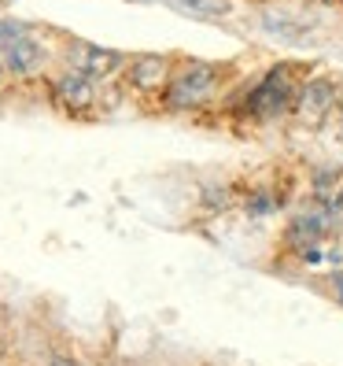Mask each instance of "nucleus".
<instances>
[{"instance_id":"nucleus-3","label":"nucleus","mask_w":343,"mask_h":366,"mask_svg":"<svg viewBox=\"0 0 343 366\" xmlns=\"http://www.w3.org/2000/svg\"><path fill=\"white\" fill-rule=\"evenodd\" d=\"M52 97H56V104L63 107V112L81 115V112H89V107L96 104V78L71 67L67 74H59L52 81Z\"/></svg>"},{"instance_id":"nucleus-1","label":"nucleus","mask_w":343,"mask_h":366,"mask_svg":"<svg viewBox=\"0 0 343 366\" xmlns=\"http://www.w3.org/2000/svg\"><path fill=\"white\" fill-rule=\"evenodd\" d=\"M214 85H218V71L210 63H188L178 78L166 81V104L181 107V112L185 107H196L214 93Z\"/></svg>"},{"instance_id":"nucleus-12","label":"nucleus","mask_w":343,"mask_h":366,"mask_svg":"<svg viewBox=\"0 0 343 366\" xmlns=\"http://www.w3.org/2000/svg\"><path fill=\"white\" fill-rule=\"evenodd\" d=\"M48 366H78V362H74V359H67V355H56Z\"/></svg>"},{"instance_id":"nucleus-8","label":"nucleus","mask_w":343,"mask_h":366,"mask_svg":"<svg viewBox=\"0 0 343 366\" xmlns=\"http://www.w3.org/2000/svg\"><path fill=\"white\" fill-rule=\"evenodd\" d=\"M166 4L185 15H196V19H225L229 15V0H166Z\"/></svg>"},{"instance_id":"nucleus-11","label":"nucleus","mask_w":343,"mask_h":366,"mask_svg":"<svg viewBox=\"0 0 343 366\" xmlns=\"http://www.w3.org/2000/svg\"><path fill=\"white\" fill-rule=\"evenodd\" d=\"M321 229H325V214H303V219L292 226L295 237H317Z\"/></svg>"},{"instance_id":"nucleus-7","label":"nucleus","mask_w":343,"mask_h":366,"mask_svg":"<svg viewBox=\"0 0 343 366\" xmlns=\"http://www.w3.org/2000/svg\"><path fill=\"white\" fill-rule=\"evenodd\" d=\"M130 81L137 85V89H144V93L166 85V59L163 56H137V63L130 67Z\"/></svg>"},{"instance_id":"nucleus-4","label":"nucleus","mask_w":343,"mask_h":366,"mask_svg":"<svg viewBox=\"0 0 343 366\" xmlns=\"http://www.w3.org/2000/svg\"><path fill=\"white\" fill-rule=\"evenodd\" d=\"M67 59H71L74 71L89 74V78H107V74H115L122 63H126L122 52L103 49V45H93V41H74L71 52H67Z\"/></svg>"},{"instance_id":"nucleus-10","label":"nucleus","mask_w":343,"mask_h":366,"mask_svg":"<svg viewBox=\"0 0 343 366\" xmlns=\"http://www.w3.org/2000/svg\"><path fill=\"white\" fill-rule=\"evenodd\" d=\"M30 26L26 23H15V19H0V56H4L8 45H15L19 37H26Z\"/></svg>"},{"instance_id":"nucleus-6","label":"nucleus","mask_w":343,"mask_h":366,"mask_svg":"<svg viewBox=\"0 0 343 366\" xmlns=\"http://www.w3.org/2000/svg\"><path fill=\"white\" fill-rule=\"evenodd\" d=\"M332 85L329 81H310L303 93H299V104H295V112L303 115L307 122H314V119H321L329 112V104H332Z\"/></svg>"},{"instance_id":"nucleus-2","label":"nucleus","mask_w":343,"mask_h":366,"mask_svg":"<svg viewBox=\"0 0 343 366\" xmlns=\"http://www.w3.org/2000/svg\"><path fill=\"white\" fill-rule=\"evenodd\" d=\"M292 93H295L292 74H288L285 67H273L259 85H255V93H251V100H247V112L259 115V119L285 115V107L292 104Z\"/></svg>"},{"instance_id":"nucleus-9","label":"nucleus","mask_w":343,"mask_h":366,"mask_svg":"<svg viewBox=\"0 0 343 366\" xmlns=\"http://www.w3.org/2000/svg\"><path fill=\"white\" fill-rule=\"evenodd\" d=\"M262 30L273 37H285V41H299L307 30H295V19L281 15V11H262Z\"/></svg>"},{"instance_id":"nucleus-5","label":"nucleus","mask_w":343,"mask_h":366,"mask_svg":"<svg viewBox=\"0 0 343 366\" xmlns=\"http://www.w3.org/2000/svg\"><path fill=\"white\" fill-rule=\"evenodd\" d=\"M0 67L11 71V74H19V78H26V74H34V71L45 67V49H41L37 41L26 34V37H19L15 45L4 49V56H0Z\"/></svg>"}]
</instances>
